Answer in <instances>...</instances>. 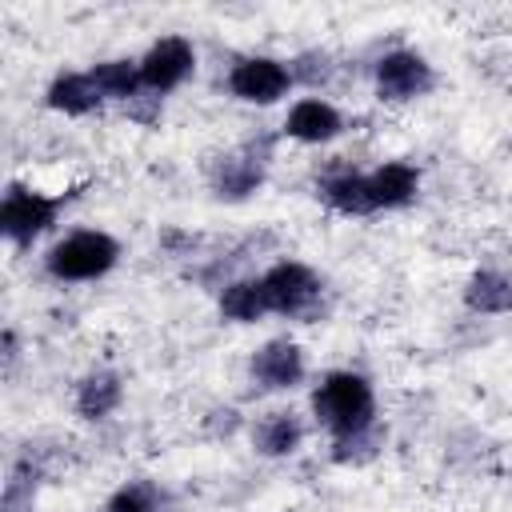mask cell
Here are the masks:
<instances>
[{
    "mask_svg": "<svg viewBox=\"0 0 512 512\" xmlns=\"http://www.w3.org/2000/svg\"><path fill=\"white\" fill-rule=\"evenodd\" d=\"M292 88V68L276 56H244L228 72V92L244 104H276Z\"/></svg>",
    "mask_w": 512,
    "mask_h": 512,
    "instance_id": "obj_7",
    "label": "cell"
},
{
    "mask_svg": "<svg viewBox=\"0 0 512 512\" xmlns=\"http://www.w3.org/2000/svg\"><path fill=\"white\" fill-rule=\"evenodd\" d=\"M260 284H264L268 312H280V316H304L320 300V276L308 264H300V260L272 264L260 276Z\"/></svg>",
    "mask_w": 512,
    "mask_h": 512,
    "instance_id": "obj_5",
    "label": "cell"
},
{
    "mask_svg": "<svg viewBox=\"0 0 512 512\" xmlns=\"http://www.w3.org/2000/svg\"><path fill=\"white\" fill-rule=\"evenodd\" d=\"M212 192L220 200H248L260 184H264V160L256 152H228L212 164Z\"/></svg>",
    "mask_w": 512,
    "mask_h": 512,
    "instance_id": "obj_10",
    "label": "cell"
},
{
    "mask_svg": "<svg viewBox=\"0 0 512 512\" xmlns=\"http://www.w3.org/2000/svg\"><path fill=\"white\" fill-rule=\"evenodd\" d=\"M420 188V172L404 160H388L376 172H368V192H372V208H404L416 200Z\"/></svg>",
    "mask_w": 512,
    "mask_h": 512,
    "instance_id": "obj_13",
    "label": "cell"
},
{
    "mask_svg": "<svg viewBox=\"0 0 512 512\" xmlns=\"http://www.w3.org/2000/svg\"><path fill=\"white\" fill-rule=\"evenodd\" d=\"M264 312H268V300H264L260 276L256 280H232V284H224V292H220V316L224 320L256 324Z\"/></svg>",
    "mask_w": 512,
    "mask_h": 512,
    "instance_id": "obj_18",
    "label": "cell"
},
{
    "mask_svg": "<svg viewBox=\"0 0 512 512\" xmlns=\"http://www.w3.org/2000/svg\"><path fill=\"white\" fill-rule=\"evenodd\" d=\"M120 260V244L116 236L100 232V228H80V232H68L64 240H56L44 256V268L52 280H68V284H80V280H100L116 268Z\"/></svg>",
    "mask_w": 512,
    "mask_h": 512,
    "instance_id": "obj_2",
    "label": "cell"
},
{
    "mask_svg": "<svg viewBox=\"0 0 512 512\" xmlns=\"http://www.w3.org/2000/svg\"><path fill=\"white\" fill-rule=\"evenodd\" d=\"M252 380L268 392H288L304 380V352L296 340L280 336V340H268L252 352V364H248Z\"/></svg>",
    "mask_w": 512,
    "mask_h": 512,
    "instance_id": "obj_8",
    "label": "cell"
},
{
    "mask_svg": "<svg viewBox=\"0 0 512 512\" xmlns=\"http://www.w3.org/2000/svg\"><path fill=\"white\" fill-rule=\"evenodd\" d=\"M120 400H124V380H120V372H112V368H96V372H88L80 384H76V416L80 420H104V416H112L116 408H120Z\"/></svg>",
    "mask_w": 512,
    "mask_h": 512,
    "instance_id": "obj_12",
    "label": "cell"
},
{
    "mask_svg": "<svg viewBox=\"0 0 512 512\" xmlns=\"http://www.w3.org/2000/svg\"><path fill=\"white\" fill-rule=\"evenodd\" d=\"M344 132V116L324 96H304L284 116V136L296 144H328Z\"/></svg>",
    "mask_w": 512,
    "mask_h": 512,
    "instance_id": "obj_9",
    "label": "cell"
},
{
    "mask_svg": "<svg viewBox=\"0 0 512 512\" xmlns=\"http://www.w3.org/2000/svg\"><path fill=\"white\" fill-rule=\"evenodd\" d=\"M196 68V48L184 36H160L144 56H140V84L152 96H164L180 88Z\"/></svg>",
    "mask_w": 512,
    "mask_h": 512,
    "instance_id": "obj_6",
    "label": "cell"
},
{
    "mask_svg": "<svg viewBox=\"0 0 512 512\" xmlns=\"http://www.w3.org/2000/svg\"><path fill=\"white\" fill-rule=\"evenodd\" d=\"M464 304L480 316H504L512 312V276L496 272V268H480L468 276L464 284Z\"/></svg>",
    "mask_w": 512,
    "mask_h": 512,
    "instance_id": "obj_15",
    "label": "cell"
},
{
    "mask_svg": "<svg viewBox=\"0 0 512 512\" xmlns=\"http://www.w3.org/2000/svg\"><path fill=\"white\" fill-rule=\"evenodd\" d=\"M304 444V420L288 408H276L252 424V448L260 456H292Z\"/></svg>",
    "mask_w": 512,
    "mask_h": 512,
    "instance_id": "obj_14",
    "label": "cell"
},
{
    "mask_svg": "<svg viewBox=\"0 0 512 512\" xmlns=\"http://www.w3.org/2000/svg\"><path fill=\"white\" fill-rule=\"evenodd\" d=\"M60 204H64V196H44V192H32L24 184H8V192L0 200V232L8 236V244L24 248L56 224Z\"/></svg>",
    "mask_w": 512,
    "mask_h": 512,
    "instance_id": "obj_3",
    "label": "cell"
},
{
    "mask_svg": "<svg viewBox=\"0 0 512 512\" xmlns=\"http://www.w3.org/2000/svg\"><path fill=\"white\" fill-rule=\"evenodd\" d=\"M44 104H48L52 112H64V116H92V112L104 104V96H100L92 72H60V76L48 84Z\"/></svg>",
    "mask_w": 512,
    "mask_h": 512,
    "instance_id": "obj_11",
    "label": "cell"
},
{
    "mask_svg": "<svg viewBox=\"0 0 512 512\" xmlns=\"http://www.w3.org/2000/svg\"><path fill=\"white\" fill-rule=\"evenodd\" d=\"M312 412L332 432V440H344V436L376 428V392H372L368 376L340 368V372H328L316 384Z\"/></svg>",
    "mask_w": 512,
    "mask_h": 512,
    "instance_id": "obj_1",
    "label": "cell"
},
{
    "mask_svg": "<svg viewBox=\"0 0 512 512\" xmlns=\"http://www.w3.org/2000/svg\"><path fill=\"white\" fill-rule=\"evenodd\" d=\"M160 504H164V496H160L156 484L132 480V484H124V488L112 492V500L104 504V512H160Z\"/></svg>",
    "mask_w": 512,
    "mask_h": 512,
    "instance_id": "obj_19",
    "label": "cell"
},
{
    "mask_svg": "<svg viewBox=\"0 0 512 512\" xmlns=\"http://www.w3.org/2000/svg\"><path fill=\"white\" fill-rule=\"evenodd\" d=\"M88 72H92V80H96V88H100L104 100H124L128 104V100H136L144 92V84H140V60L116 56V60L92 64Z\"/></svg>",
    "mask_w": 512,
    "mask_h": 512,
    "instance_id": "obj_17",
    "label": "cell"
},
{
    "mask_svg": "<svg viewBox=\"0 0 512 512\" xmlns=\"http://www.w3.org/2000/svg\"><path fill=\"white\" fill-rule=\"evenodd\" d=\"M436 84L432 64L412 48H392L376 60V96L388 104H408L428 96Z\"/></svg>",
    "mask_w": 512,
    "mask_h": 512,
    "instance_id": "obj_4",
    "label": "cell"
},
{
    "mask_svg": "<svg viewBox=\"0 0 512 512\" xmlns=\"http://www.w3.org/2000/svg\"><path fill=\"white\" fill-rule=\"evenodd\" d=\"M320 200L332 212H340V216H368V212H376L372 208V192H368V176H360V172H336V176H328L320 184Z\"/></svg>",
    "mask_w": 512,
    "mask_h": 512,
    "instance_id": "obj_16",
    "label": "cell"
}]
</instances>
